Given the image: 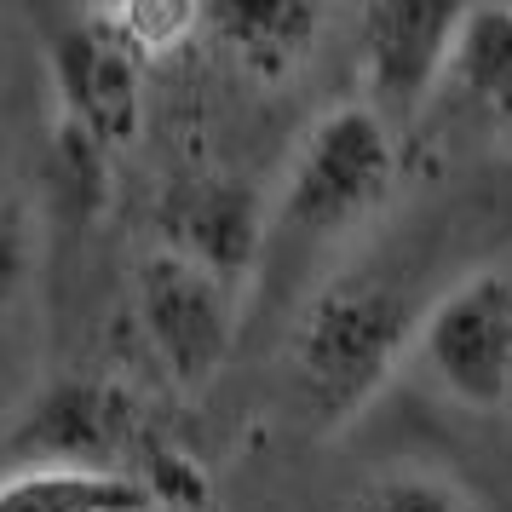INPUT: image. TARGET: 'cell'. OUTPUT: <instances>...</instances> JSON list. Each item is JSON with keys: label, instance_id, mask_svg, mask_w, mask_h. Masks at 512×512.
I'll return each instance as SVG.
<instances>
[{"label": "cell", "instance_id": "1", "mask_svg": "<svg viewBox=\"0 0 512 512\" xmlns=\"http://www.w3.org/2000/svg\"><path fill=\"white\" fill-rule=\"evenodd\" d=\"M415 300L386 277L346 271L305 300L288 334V392L311 432H340L369 409L420 340Z\"/></svg>", "mask_w": 512, "mask_h": 512}, {"label": "cell", "instance_id": "2", "mask_svg": "<svg viewBox=\"0 0 512 512\" xmlns=\"http://www.w3.org/2000/svg\"><path fill=\"white\" fill-rule=\"evenodd\" d=\"M18 466H87V472H121L150 484L167 507L202 501V478L179 449H162L144 403L110 380H58L35 397L12 432Z\"/></svg>", "mask_w": 512, "mask_h": 512}, {"label": "cell", "instance_id": "3", "mask_svg": "<svg viewBox=\"0 0 512 512\" xmlns=\"http://www.w3.org/2000/svg\"><path fill=\"white\" fill-rule=\"evenodd\" d=\"M397 185L392 121L369 104H340L305 127L282 173L277 219L300 236H340L386 208Z\"/></svg>", "mask_w": 512, "mask_h": 512}, {"label": "cell", "instance_id": "4", "mask_svg": "<svg viewBox=\"0 0 512 512\" xmlns=\"http://www.w3.org/2000/svg\"><path fill=\"white\" fill-rule=\"evenodd\" d=\"M420 369L449 403L472 415L512 409V271L489 265L461 277L438 305H426L415 340Z\"/></svg>", "mask_w": 512, "mask_h": 512}, {"label": "cell", "instance_id": "5", "mask_svg": "<svg viewBox=\"0 0 512 512\" xmlns=\"http://www.w3.org/2000/svg\"><path fill=\"white\" fill-rule=\"evenodd\" d=\"M133 317L150 357L179 392H202L231 363L236 288L167 248H150L133 271Z\"/></svg>", "mask_w": 512, "mask_h": 512}, {"label": "cell", "instance_id": "6", "mask_svg": "<svg viewBox=\"0 0 512 512\" xmlns=\"http://www.w3.org/2000/svg\"><path fill=\"white\" fill-rule=\"evenodd\" d=\"M139 52L121 41L116 29L93 18L81 29H64L52 41V87H58V127L75 167H98L110 150L133 144L144 116L139 87Z\"/></svg>", "mask_w": 512, "mask_h": 512}, {"label": "cell", "instance_id": "7", "mask_svg": "<svg viewBox=\"0 0 512 512\" xmlns=\"http://www.w3.org/2000/svg\"><path fill=\"white\" fill-rule=\"evenodd\" d=\"M472 0H369L357 24V64L369 87V110L380 116H415L443 87L455 41H461Z\"/></svg>", "mask_w": 512, "mask_h": 512}, {"label": "cell", "instance_id": "8", "mask_svg": "<svg viewBox=\"0 0 512 512\" xmlns=\"http://www.w3.org/2000/svg\"><path fill=\"white\" fill-rule=\"evenodd\" d=\"M156 248L236 288L265 248V196L231 173H185L156 202Z\"/></svg>", "mask_w": 512, "mask_h": 512}, {"label": "cell", "instance_id": "9", "mask_svg": "<svg viewBox=\"0 0 512 512\" xmlns=\"http://www.w3.org/2000/svg\"><path fill=\"white\" fill-rule=\"evenodd\" d=\"M328 0H202V29L259 81H282L311 58Z\"/></svg>", "mask_w": 512, "mask_h": 512}, {"label": "cell", "instance_id": "10", "mask_svg": "<svg viewBox=\"0 0 512 512\" xmlns=\"http://www.w3.org/2000/svg\"><path fill=\"white\" fill-rule=\"evenodd\" d=\"M0 512H162L150 484L87 466H12L0 478Z\"/></svg>", "mask_w": 512, "mask_h": 512}, {"label": "cell", "instance_id": "11", "mask_svg": "<svg viewBox=\"0 0 512 512\" xmlns=\"http://www.w3.org/2000/svg\"><path fill=\"white\" fill-rule=\"evenodd\" d=\"M443 87H455L489 121L512 127V0L466 6V24H461V41H455Z\"/></svg>", "mask_w": 512, "mask_h": 512}, {"label": "cell", "instance_id": "12", "mask_svg": "<svg viewBox=\"0 0 512 512\" xmlns=\"http://www.w3.org/2000/svg\"><path fill=\"white\" fill-rule=\"evenodd\" d=\"M351 512H478V501L443 472L392 466V472H374L369 484L357 489Z\"/></svg>", "mask_w": 512, "mask_h": 512}, {"label": "cell", "instance_id": "13", "mask_svg": "<svg viewBox=\"0 0 512 512\" xmlns=\"http://www.w3.org/2000/svg\"><path fill=\"white\" fill-rule=\"evenodd\" d=\"M98 18L139 58H156V52L179 47L190 29L202 24V0H121L116 12H98Z\"/></svg>", "mask_w": 512, "mask_h": 512}, {"label": "cell", "instance_id": "14", "mask_svg": "<svg viewBox=\"0 0 512 512\" xmlns=\"http://www.w3.org/2000/svg\"><path fill=\"white\" fill-rule=\"evenodd\" d=\"M24 271H29V219H24V202L0 179V305L18 294Z\"/></svg>", "mask_w": 512, "mask_h": 512}]
</instances>
